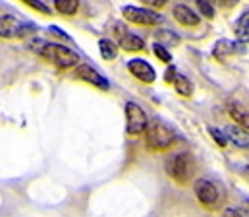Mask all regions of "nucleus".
Segmentation results:
<instances>
[{"mask_svg":"<svg viewBox=\"0 0 249 217\" xmlns=\"http://www.w3.org/2000/svg\"><path fill=\"white\" fill-rule=\"evenodd\" d=\"M232 53H244V43H232V41H228V39H220V41H216V45H214V51H213V55L216 57V59H220V60H224L226 57H230Z\"/></svg>","mask_w":249,"mask_h":217,"instance_id":"obj_12","label":"nucleus"},{"mask_svg":"<svg viewBox=\"0 0 249 217\" xmlns=\"http://www.w3.org/2000/svg\"><path fill=\"white\" fill-rule=\"evenodd\" d=\"M234 33H236V37H238L240 43H249V10H246V12L236 20Z\"/></svg>","mask_w":249,"mask_h":217,"instance_id":"obj_15","label":"nucleus"},{"mask_svg":"<svg viewBox=\"0 0 249 217\" xmlns=\"http://www.w3.org/2000/svg\"><path fill=\"white\" fill-rule=\"evenodd\" d=\"M209 134H211V138L220 145V147H226V145H228V136H226V132H222V130H218V128H214V126H209Z\"/></svg>","mask_w":249,"mask_h":217,"instance_id":"obj_20","label":"nucleus"},{"mask_svg":"<svg viewBox=\"0 0 249 217\" xmlns=\"http://www.w3.org/2000/svg\"><path fill=\"white\" fill-rule=\"evenodd\" d=\"M193 190H195L197 200L207 208H214L220 200V192H218L216 184H213L207 178H197L195 184H193Z\"/></svg>","mask_w":249,"mask_h":217,"instance_id":"obj_7","label":"nucleus"},{"mask_svg":"<svg viewBox=\"0 0 249 217\" xmlns=\"http://www.w3.org/2000/svg\"><path fill=\"white\" fill-rule=\"evenodd\" d=\"M145 140L151 149L162 151L174 144L176 136H174V130L168 124H164L162 120H151V122H147V128H145Z\"/></svg>","mask_w":249,"mask_h":217,"instance_id":"obj_2","label":"nucleus"},{"mask_svg":"<svg viewBox=\"0 0 249 217\" xmlns=\"http://www.w3.org/2000/svg\"><path fill=\"white\" fill-rule=\"evenodd\" d=\"M75 78H79V79H83V81H87V83H91V85H95V87H99L103 91L110 89V81L105 76H101L93 66H89V64H79L75 68Z\"/></svg>","mask_w":249,"mask_h":217,"instance_id":"obj_8","label":"nucleus"},{"mask_svg":"<svg viewBox=\"0 0 249 217\" xmlns=\"http://www.w3.org/2000/svg\"><path fill=\"white\" fill-rule=\"evenodd\" d=\"M153 53H155V57H157L159 60H162V62H170V60H172L170 51H168L166 47L159 45V43H155V45H153Z\"/></svg>","mask_w":249,"mask_h":217,"instance_id":"obj_22","label":"nucleus"},{"mask_svg":"<svg viewBox=\"0 0 249 217\" xmlns=\"http://www.w3.org/2000/svg\"><path fill=\"white\" fill-rule=\"evenodd\" d=\"M172 85H174V89H176L182 97H191V93H193V83L189 81V78L182 76V74H176V76H174Z\"/></svg>","mask_w":249,"mask_h":217,"instance_id":"obj_17","label":"nucleus"},{"mask_svg":"<svg viewBox=\"0 0 249 217\" xmlns=\"http://www.w3.org/2000/svg\"><path fill=\"white\" fill-rule=\"evenodd\" d=\"M155 39H157L159 45H162L166 49L180 45V35L176 31H172V29H159V31H155Z\"/></svg>","mask_w":249,"mask_h":217,"instance_id":"obj_16","label":"nucleus"},{"mask_svg":"<svg viewBox=\"0 0 249 217\" xmlns=\"http://www.w3.org/2000/svg\"><path fill=\"white\" fill-rule=\"evenodd\" d=\"M197 8H199L201 16H205V18H209V20L214 18V6H213L209 0H197Z\"/></svg>","mask_w":249,"mask_h":217,"instance_id":"obj_21","label":"nucleus"},{"mask_svg":"<svg viewBox=\"0 0 249 217\" xmlns=\"http://www.w3.org/2000/svg\"><path fill=\"white\" fill-rule=\"evenodd\" d=\"M33 49L45 60H49L51 64H54L56 68H62V70L73 68L79 62V57L75 51H71L64 45H58V43H39L37 41V43H33Z\"/></svg>","mask_w":249,"mask_h":217,"instance_id":"obj_1","label":"nucleus"},{"mask_svg":"<svg viewBox=\"0 0 249 217\" xmlns=\"http://www.w3.org/2000/svg\"><path fill=\"white\" fill-rule=\"evenodd\" d=\"M228 115L238 126L249 130V111L246 107H242L240 103H228Z\"/></svg>","mask_w":249,"mask_h":217,"instance_id":"obj_14","label":"nucleus"},{"mask_svg":"<svg viewBox=\"0 0 249 217\" xmlns=\"http://www.w3.org/2000/svg\"><path fill=\"white\" fill-rule=\"evenodd\" d=\"M122 16L124 20L137 23V25H159L164 21V18L149 8H139V6H124L122 8Z\"/></svg>","mask_w":249,"mask_h":217,"instance_id":"obj_5","label":"nucleus"},{"mask_svg":"<svg viewBox=\"0 0 249 217\" xmlns=\"http://www.w3.org/2000/svg\"><path fill=\"white\" fill-rule=\"evenodd\" d=\"M248 206H249V200H248Z\"/></svg>","mask_w":249,"mask_h":217,"instance_id":"obj_29","label":"nucleus"},{"mask_svg":"<svg viewBox=\"0 0 249 217\" xmlns=\"http://www.w3.org/2000/svg\"><path fill=\"white\" fill-rule=\"evenodd\" d=\"M127 70L131 72V76H135L139 81H143V83H153L155 79H157V72H155V68L147 62V60H143V59H133V60H129L127 62Z\"/></svg>","mask_w":249,"mask_h":217,"instance_id":"obj_9","label":"nucleus"},{"mask_svg":"<svg viewBox=\"0 0 249 217\" xmlns=\"http://www.w3.org/2000/svg\"><path fill=\"white\" fill-rule=\"evenodd\" d=\"M213 6H218V8H234L238 4V0H209Z\"/></svg>","mask_w":249,"mask_h":217,"instance_id":"obj_24","label":"nucleus"},{"mask_svg":"<svg viewBox=\"0 0 249 217\" xmlns=\"http://www.w3.org/2000/svg\"><path fill=\"white\" fill-rule=\"evenodd\" d=\"M49 31H51V33H54L56 37L64 39V41H71V37H70V35H68L66 31H62L60 27H56V25H51V27H49Z\"/></svg>","mask_w":249,"mask_h":217,"instance_id":"obj_25","label":"nucleus"},{"mask_svg":"<svg viewBox=\"0 0 249 217\" xmlns=\"http://www.w3.org/2000/svg\"><path fill=\"white\" fill-rule=\"evenodd\" d=\"M143 4H147L149 8L159 10V8H164V6L168 4V0H143Z\"/></svg>","mask_w":249,"mask_h":217,"instance_id":"obj_26","label":"nucleus"},{"mask_svg":"<svg viewBox=\"0 0 249 217\" xmlns=\"http://www.w3.org/2000/svg\"><path fill=\"white\" fill-rule=\"evenodd\" d=\"M222 217H244L238 210H232V208H228V210H224V214Z\"/></svg>","mask_w":249,"mask_h":217,"instance_id":"obj_28","label":"nucleus"},{"mask_svg":"<svg viewBox=\"0 0 249 217\" xmlns=\"http://www.w3.org/2000/svg\"><path fill=\"white\" fill-rule=\"evenodd\" d=\"M35 31L33 23H19V20L12 14L0 16V37L2 39H16V37H27Z\"/></svg>","mask_w":249,"mask_h":217,"instance_id":"obj_4","label":"nucleus"},{"mask_svg":"<svg viewBox=\"0 0 249 217\" xmlns=\"http://www.w3.org/2000/svg\"><path fill=\"white\" fill-rule=\"evenodd\" d=\"M99 51H101V57L105 60H114L118 57V45L110 39H101L99 41Z\"/></svg>","mask_w":249,"mask_h":217,"instance_id":"obj_18","label":"nucleus"},{"mask_svg":"<svg viewBox=\"0 0 249 217\" xmlns=\"http://www.w3.org/2000/svg\"><path fill=\"white\" fill-rule=\"evenodd\" d=\"M21 2H25L27 6H31L33 10H37V12H41V14H51V8L47 6V4H43L41 0H21Z\"/></svg>","mask_w":249,"mask_h":217,"instance_id":"obj_23","label":"nucleus"},{"mask_svg":"<svg viewBox=\"0 0 249 217\" xmlns=\"http://www.w3.org/2000/svg\"><path fill=\"white\" fill-rule=\"evenodd\" d=\"M147 122L149 120H147L145 111L137 103L127 101L125 103V130H127V134L129 136H137V134L145 132Z\"/></svg>","mask_w":249,"mask_h":217,"instance_id":"obj_6","label":"nucleus"},{"mask_svg":"<svg viewBox=\"0 0 249 217\" xmlns=\"http://www.w3.org/2000/svg\"><path fill=\"white\" fill-rule=\"evenodd\" d=\"M176 66H170L168 70H166V74H164V79L168 81V83H172V79H174V76H176Z\"/></svg>","mask_w":249,"mask_h":217,"instance_id":"obj_27","label":"nucleus"},{"mask_svg":"<svg viewBox=\"0 0 249 217\" xmlns=\"http://www.w3.org/2000/svg\"><path fill=\"white\" fill-rule=\"evenodd\" d=\"M54 8L62 16H73L79 8V0H54Z\"/></svg>","mask_w":249,"mask_h":217,"instance_id":"obj_19","label":"nucleus"},{"mask_svg":"<svg viewBox=\"0 0 249 217\" xmlns=\"http://www.w3.org/2000/svg\"><path fill=\"white\" fill-rule=\"evenodd\" d=\"M226 136H228V140H232L234 145H238L242 149H249V130L242 128V126H228Z\"/></svg>","mask_w":249,"mask_h":217,"instance_id":"obj_13","label":"nucleus"},{"mask_svg":"<svg viewBox=\"0 0 249 217\" xmlns=\"http://www.w3.org/2000/svg\"><path fill=\"white\" fill-rule=\"evenodd\" d=\"M118 41H120V49H124L127 53H139V51H143L145 49V41L139 37V35H135V33H129V31H120L118 29Z\"/></svg>","mask_w":249,"mask_h":217,"instance_id":"obj_11","label":"nucleus"},{"mask_svg":"<svg viewBox=\"0 0 249 217\" xmlns=\"http://www.w3.org/2000/svg\"><path fill=\"white\" fill-rule=\"evenodd\" d=\"M172 14H174V20H176L178 23L186 25V27H195V25H199V21H201V18H199L189 6H186V4L174 6Z\"/></svg>","mask_w":249,"mask_h":217,"instance_id":"obj_10","label":"nucleus"},{"mask_svg":"<svg viewBox=\"0 0 249 217\" xmlns=\"http://www.w3.org/2000/svg\"><path fill=\"white\" fill-rule=\"evenodd\" d=\"M166 173L180 184H186L193 175V161L187 153H174L166 159Z\"/></svg>","mask_w":249,"mask_h":217,"instance_id":"obj_3","label":"nucleus"}]
</instances>
